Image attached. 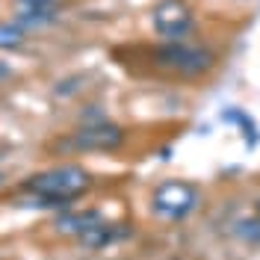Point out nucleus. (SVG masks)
<instances>
[{"label":"nucleus","mask_w":260,"mask_h":260,"mask_svg":"<svg viewBox=\"0 0 260 260\" xmlns=\"http://www.w3.org/2000/svg\"><path fill=\"white\" fill-rule=\"evenodd\" d=\"M3 180H6V178H3V175H0V186H3Z\"/></svg>","instance_id":"obj_15"},{"label":"nucleus","mask_w":260,"mask_h":260,"mask_svg":"<svg viewBox=\"0 0 260 260\" xmlns=\"http://www.w3.org/2000/svg\"><path fill=\"white\" fill-rule=\"evenodd\" d=\"M154 62L160 68H169V71L180 74V77H201V74H207L216 65V56L207 48H195V45H183V42H169V45L154 50Z\"/></svg>","instance_id":"obj_3"},{"label":"nucleus","mask_w":260,"mask_h":260,"mask_svg":"<svg viewBox=\"0 0 260 260\" xmlns=\"http://www.w3.org/2000/svg\"><path fill=\"white\" fill-rule=\"evenodd\" d=\"M222 121H228V124H240L243 127V136H245V145L254 148L257 145V124H254V118L251 115H245L243 110H225L222 113Z\"/></svg>","instance_id":"obj_8"},{"label":"nucleus","mask_w":260,"mask_h":260,"mask_svg":"<svg viewBox=\"0 0 260 260\" xmlns=\"http://www.w3.org/2000/svg\"><path fill=\"white\" fill-rule=\"evenodd\" d=\"M9 74H12V71H9L6 65H0V80H3V77H9Z\"/></svg>","instance_id":"obj_13"},{"label":"nucleus","mask_w":260,"mask_h":260,"mask_svg":"<svg viewBox=\"0 0 260 260\" xmlns=\"http://www.w3.org/2000/svg\"><path fill=\"white\" fill-rule=\"evenodd\" d=\"M56 0H24V6H53Z\"/></svg>","instance_id":"obj_12"},{"label":"nucleus","mask_w":260,"mask_h":260,"mask_svg":"<svg viewBox=\"0 0 260 260\" xmlns=\"http://www.w3.org/2000/svg\"><path fill=\"white\" fill-rule=\"evenodd\" d=\"M237 237L248 245H260V216L257 219H240L237 222Z\"/></svg>","instance_id":"obj_11"},{"label":"nucleus","mask_w":260,"mask_h":260,"mask_svg":"<svg viewBox=\"0 0 260 260\" xmlns=\"http://www.w3.org/2000/svg\"><path fill=\"white\" fill-rule=\"evenodd\" d=\"M24 27L21 24H12V21H0V50H18L24 48Z\"/></svg>","instance_id":"obj_10"},{"label":"nucleus","mask_w":260,"mask_h":260,"mask_svg":"<svg viewBox=\"0 0 260 260\" xmlns=\"http://www.w3.org/2000/svg\"><path fill=\"white\" fill-rule=\"evenodd\" d=\"M154 30L169 42H183L192 30V9L186 0H160L154 6Z\"/></svg>","instance_id":"obj_5"},{"label":"nucleus","mask_w":260,"mask_h":260,"mask_svg":"<svg viewBox=\"0 0 260 260\" xmlns=\"http://www.w3.org/2000/svg\"><path fill=\"white\" fill-rule=\"evenodd\" d=\"M56 18V3L53 6H27L21 15H18V24L27 30V27H45Z\"/></svg>","instance_id":"obj_9"},{"label":"nucleus","mask_w":260,"mask_h":260,"mask_svg":"<svg viewBox=\"0 0 260 260\" xmlns=\"http://www.w3.org/2000/svg\"><path fill=\"white\" fill-rule=\"evenodd\" d=\"M198 201H201V192H198L195 183H189V180H166L151 195V210H154V216H160L166 222H180L198 207Z\"/></svg>","instance_id":"obj_2"},{"label":"nucleus","mask_w":260,"mask_h":260,"mask_svg":"<svg viewBox=\"0 0 260 260\" xmlns=\"http://www.w3.org/2000/svg\"><path fill=\"white\" fill-rule=\"evenodd\" d=\"M124 237H127V228H118V225L104 222V225L86 231V234L80 237V245L83 248H89V251H101V248H110L113 243L124 240Z\"/></svg>","instance_id":"obj_7"},{"label":"nucleus","mask_w":260,"mask_h":260,"mask_svg":"<svg viewBox=\"0 0 260 260\" xmlns=\"http://www.w3.org/2000/svg\"><path fill=\"white\" fill-rule=\"evenodd\" d=\"M89 186H92V175L77 162H62L24 180V192L36 195L32 204L39 207H68L74 198L89 192Z\"/></svg>","instance_id":"obj_1"},{"label":"nucleus","mask_w":260,"mask_h":260,"mask_svg":"<svg viewBox=\"0 0 260 260\" xmlns=\"http://www.w3.org/2000/svg\"><path fill=\"white\" fill-rule=\"evenodd\" d=\"M124 145V130L113 124V121H98V124H83L80 130H74L68 139L59 142L62 151H74V154H86V151H118Z\"/></svg>","instance_id":"obj_4"},{"label":"nucleus","mask_w":260,"mask_h":260,"mask_svg":"<svg viewBox=\"0 0 260 260\" xmlns=\"http://www.w3.org/2000/svg\"><path fill=\"white\" fill-rule=\"evenodd\" d=\"M104 222H107V219H104L101 210H83V213H62V216H56L53 228H56L59 234H65V237H77V240H80L86 231L104 225Z\"/></svg>","instance_id":"obj_6"},{"label":"nucleus","mask_w":260,"mask_h":260,"mask_svg":"<svg viewBox=\"0 0 260 260\" xmlns=\"http://www.w3.org/2000/svg\"><path fill=\"white\" fill-rule=\"evenodd\" d=\"M254 210H257V216H260V198H257V201H254Z\"/></svg>","instance_id":"obj_14"}]
</instances>
